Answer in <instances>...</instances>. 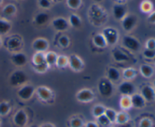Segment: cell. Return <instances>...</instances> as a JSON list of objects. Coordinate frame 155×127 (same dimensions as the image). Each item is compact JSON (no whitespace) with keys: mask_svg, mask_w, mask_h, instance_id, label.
<instances>
[{"mask_svg":"<svg viewBox=\"0 0 155 127\" xmlns=\"http://www.w3.org/2000/svg\"><path fill=\"white\" fill-rule=\"evenodd\" d=\"M28 80V77L27 74L21 70H15L11 74L9 77V83L11 86L18 87V86H22Z\"/></svg>","mask_w":155,"mask_h":127,"instance_id":"6da1fadb","label":"cell"},{"mask_svg":"<svg viewBox=\"0 0 155 127\" xmlns=\"http://www.w3.org/2000/svg\"><path fill=\"white\" fill-rule=\"evenodd\" d=\"M98 90L99 94L103 97H110L114 92V86L112 82L107 78L101 79L98 85Z\"/></svg>","mask_w":155,"mask_h":127,"instance_id":"7a4b0ae2","label":"cell"},{"mask_svg":"<svg viewBox=\"0 0 155 127\" xmlns=\"http://www.w3.org/2000/svg\"><path fill=\"white\" fill-rule=\"evenodd\" d=\"M102 35L105 39L107 44L109 45H114L117 43L119 39V33L114 27H106L103 30Z\"/></svg>","mask_w":155,"mask_h":127,"instance_id":"3957f363","label":"cell"},{"mask_svg":"<svg viewBox=\"0 0 155 127\" xmlns=\"http://www.w3.org/2000/svg\"><path fill=\"white\" fill-rule=\"evenodd\" d=\"M123 45L131 51H138L141 48V43L136 38L131 36H124L122 39Z\"/></svg>","mask_w":155,"mask_h":127,"instance_id":"277c9868","label":"cell"},{"mask_svg":"<svg viewBox=\"0 0 155 127\" xmlns=\"http://www.w3.org/2000/svg\"><path fill=\"white\" fill-rule=\"evenodd\" d=\"M138 23V18L133 14H127L122 20V27L125 31L130 32L135 28Z\"/></svg>","mask_w":155,"mask_h":127,"instance_id":"5b68a950","label":"cell"},{"mask_svg":"<svg viewBox=\"0 0 155 127\" xmlns=\"http://www.w3.org/2000/svg\"><path fill=\"white\" fill-rule=\"evenodd\" d=\"M35 91H36V89L32 85L24 84L18 91V96L21 100L27 101L33 97Z\"/></svg>","mask_w":155,"mask_h":127,"instance_id":"8992f818","label":"cell"},{"mask_svg":"<svg viewBox=\"0 0 155 127\" xmlns=\"http://www.w3.org/2000/svg\"><path fill=\"white\" fill-rule=\"evenodd\" d=\"M118 91L122 95L131 96L136 92V86L130 81H124L118 86Z\"/></svg>","mask_w":155,"mask_h":127,"instance_id":"52a82bcc","label":"cell"},{"mask_svg":"<svg viewBox=\"0 0 155 127\" xmlns=\"http://www.w3.org/2000/svg\"><path fill=\"white\" fill-rule=\"evenodd\" d=\"M68 64L70 67L76 72H80L84 67L83 60L76 54H72L68 57Z\"/></svg>","mask_w":155,"mask_h":127,"instance_id":"ba28073f","label":"cell"},{"mask_svg":"<svg viewBox=\"0 0 155 127\" xmlns=\"http://www.w3.org/2000/svg\"><path fill=\"white\" fill-rule=\"evenodd\" d=\"M94 97L95 95H94L93 92L89 89H81L77 92V95H76L77 99L80 102L83 103L91 102L94 99Z\"/></svg>","mask_w":155,"mask_h":127,"instance_id":"9c48e42d","label":"cell"},{"mask_svg":"<svg viewBox=\"0 0 155 127\" xmlns=\"http://www.w3.org/2000/svg\"><path fill=\"white\" fill-rule=\"evenodd\" d=\"M51 25L52 27L55 30L59 32L65 31L69 27V22L67 19L62 17H58V18H55L51 22Z\"/></svg>","mask_w":155,"mask_h":127,"instance_id":"30bf717a","label":"cell"},{"mask_svg":"<svg viewBox=\"0 0 155 127\" xmlns=\"http://www.w3.org/2000/svg\"><path fill=\"white\" fill-rule=\"evenodd\" d=\"M32 46L36 52H45L48 50L49 44L47 39L44 38H38L33 41Z\"/></svg>","mask_w":155,"mask_h":127,"instance_id":"8fae6325","label":"cell"},{"mask_svg":"<svg viewBox=\"0 0 155 127\" xmlns=\"http://www.w3.org/2000/svg\"><path fill=\"white\" fill-rule=\"evenodd\" d=\"M127 15V8L123 4H115L113 6V15L118 21H122Z\"/></svg>","mask_w":155,"mask_h":127,"instance_id":"7c38bea8","label":"cell"},{"mask_svg":"<svg viewBox=\"0 0 155 127\" xmlns=\"http://www.w3.org/2000/svg\"><path fill=\"white\" fill-rule=\"evenodd\" d=\"M141 95L146 102H152L155 100V89L151 86H145L141 90Z\"/></svg>","mask_w":155,"mask_h":127,"instance_id":"4fadbf2b","label":"cell"},{"mask_svg":"<svg viewBox=\"0 0 155 127\" xmlns=\"http://www.w3.org/2000/svg\"><path fill=\"white\" fill-rule=\"evenodd\" d=\"M14 122L16 125L19 127H23L27 122V113L24 110H19L16 112L13 118Z\"/></svg>","mask_w":155,"mask_h":127,"instance_id":"5bb4252c","label":"cell"},{"mask_svg":"<svg viewBox=\"0 0 155 127\" xmlns=\"http://www.w3.org/2000/svg\"><path fill=\"white\" fill-rule=\"evenodd\" d=\"M36 94L38 95L39 98L42 101H49L53 96L52 91L45 86H39L36 90Z\"/></svg>","mask_w":155,"mask_h":127,"instance_id":"9a60e30c","label":"cell"},{"mask_svg":"<svg viewBox=\"0 0 155 127\" xmlns=\"http://www.w3.org/2000/svg\"><path fill=\"white\" fill-rule=\"evenodd\" d=\"M130 98H131L132 107H135V108H143L145 106V104H146V101H145V100L144 99V98L142 96L141 94H133V95L130 96Z\"/></svg>","mask_w":155,"mask_h":127,"instance_id":"2e32d148","label":"cell"},{"mask_svg":"<svg viewBox=\"0 0 155 127\" xmlns=\"http://www.w3.org/2000/svg\"><path fill=\"white\" fill-rule=\"evenodd\" d=\"M12 60L16 66H24L27 63V57L24 53L16 52L12 56Z\"/></svg>","mask_w":155,"mask_h":127,"instance_id":"e0dca14e","label":"cell"},{"mask_svg":"<svg viewBox=\"0 0 155 127\" xmlns=\"http://www.w3.org/2000/svg\"><path fill=\"white\" fill-rule=\"evenodd\" d=\"M49 21V15L45 12H39L34 17L35 24L39 26H43Z\"/></svg>","mask_w":155,"mask_h":127,"instance_id":"ac0fdd59","label":"cell"},{"mask_svg":"<svg viewBox=\"0 0 155 127\" xmlns=\"http://www.w3.org/2000/svg\"><path fill=\"white\" fill-rule=\"evenodd\" d=\"M107 78L110 82H117L120 78V73L117 68L109 67L108 70H107Z\"/></svg>","mask_w":155,"mask_h":127,"instance_id":"d6986e66","label":"cell"},{"mask_svg":"<svg viewBox=\"0 0 155 127\" xmlns=\"http://www.w3.org/2000/svg\"><path fill=\"white\" fill-rule=\"evenodd\" d=\"M141 74L145 78H150L153 76L154 74V68L149 64H142L141 65L140 68H139Z\"/></svg>","mask_w":155,"mask_h":127,"instance_id":"ffe728a7","label":"cell"},{"mask_svg":"<svg viewBox=\"0 0 155 127\" xmlns=\"http://www.w3.org/2000/svg\"><path fill=\"white\" fill-rule=\"evenodd\" d=\"M93 43L98 48H105L107 46V42L102 33H97L93 37Z\"/></svg>","mask_w":155,"mask_h":127,"instance_id":"44dd1931","label":"cell"},{"mask_svg":"<svg viewBox=\"0 0 155 127\" xmlns=\"http://www.w3.org/2000/svg\"><path fill=\"white\" fill-rule=\"evenodd\" d=\"M112 56H113V58L115 61L117 62H125L128 61L130 60L128 56L126 54H124L123 51H121L120 50L116 49L114 51H113L112 52Z\"/></svg>","mask_w":155,"mask_h":127,"instance_id":"7402d4cb","label":"cell"},{"mask_svg":"<svg viewBox=\"0 0 155 127\" xmlns=\"http://www.w3.org/2000/svg\"><path fill=\"white\" fill-rule=\"evenodd\" d=\"M12 29V24L4 18H0V36L5 35Z\"/></svg>","mask_w":155,"mask_h":127,"instance_id":"603a6c76","label":"cell"},{"mask_svg":"<svg viewBox=\"0 0 155 127\" xmlns=\"http://www.w3.org/2000/svg\"><path fill=\"white\" fill-rule=\"evenodd\" d=\"M69 24L74 28H79L82 24L81 18L76 14H71L69 17Z\"/></svg>","mask_w":155,"mask_h":127,"instance_id":"cb8c5ba5","label":"cell"},{"mask_svg":"<svg viewBox=\"0 0 155 127\" xmlns=\"http://www.w3.org/2000/svg\"><path fill=\"white\" fill-rule=\"evenodd\" d=\"M57 54L54 51H49L45 54V62L48 64V66H51L53 64H56V61L58 59Z\"/></svg>","mask_w":155,"mask_h":127,"instance_id":"d4e9b609","label":"cell"},{"mask_svg":"<svg viewBox=\"0 0 155 127\" xmlns=\"http://www.w3.org/2000/svg\"><path fill=\"white\" fill-rule=\"evenodd\" d=\"M21 45V39L18 38L14 37L9 39L7 42L8 48L10 50H15L17 48H20Z\"/></svg>","mask_w":155,"mask_h":127,"instance_id":"484cf974","label":"cell"},{"mask_svg":"<svg viewBox=\"0 0 155 127\" xmlns=\"http://www.w3.org/2000/svg\"><path fill=\"white\" fill-rule=\"evenodd\" d=\"M17 12V8L13 4H8L2 8L3 15L5 16H12Z\"/></svg>","mask_w":155,"mask_h":127,"instance_id":"4316f807","label":"cell"},{"mask_svg":"<svg viewBox=\"0 0 155 127\" xmlns=\"http://www.w3.org/2000/svg\"><path fill=\"white\" fill-rule=\"evenodd\" d=\"M129 119H130V116H129V115L126 112H120V113H117L115 122L120 125V124L128 122Z\"/></svg>","mask_w":155,"mask_h":127,"instance_id":"83f0119b","label":"cell"},{"mask_svg":"<svg viewBox=\"0 0 155 127\" xmlns=\"http://www.w3.org/2000/svg\"><path fill=\"white\" fill-rule=\"evenodd\" d=\"M33 62L34 65L41 64L45 62V53L44 52H36L33 57Z\"/></svg>","mask_w":155,"mask_h":127,"instance_id":"f1b7e54d","label":"cell"},{"mask_svg":"<svg viewBox=\"0 0 155 127\" xmlns=\"http://www.w3.org/2000/svg\"><path fill=\"white\" fill-rule=\"evenodd\" d=\"M140 8L142 11L144 12V13H150L153 9V5L151 2H150L149 0H144L141 3Z\"/></svg>","mask_w":155,"mask_h":127,"instance_id":"f546056e","label":"cell"},{"mask_svg":"<svg viewBox=\"0 0 155 127\" xmlns=\"http://www.w3.org/2000/svg\"><path fill=\"white\" fill-rule=\"evenodd\" d=\"M120 106L124 110H128L130 107H132L131 104V98L130 96H126V95H123L120 100Z\"/></svg>","mask_w":155,"mask_h":127,"instance_id":"4dcf8cb0","label":"cell"},{"mask_svg":"<svg viewBox=\"0 0 155 127\" xmlns=\"http://www.w3.org/2000/svg\"><path fill=\"white\" fill-rule=\"evenodd\" d=\"M105 110H106L105 107H104L103 105H101V104H97V105L94 106L93 109H92V113H93V116L96 118L98 117V116L104 114Z\"/></svg>","mask_w":155,"mask_h":127,"instance_id":"1f68e13d","label":"cell"},{"mask_svg":"<svg viewBox=\"0 0 155 127\" xmlns=\"http://www.w3.org/2000/svg\"><path fill=\"white\" fill-rule=\"evenodd\" d=\"M104 115L107 116V119L110 120V122L111 123H113V122H115V121H116L117 113L111 108H106L105 112H104Z\"/></svg>","mask_w":155,"mask_h":127,"instance_id":"d6a6232c","label":"cell"},{"mask_svg":"<svg viewBox=\"0 0 155 127\" xmlns=\"http://www.w3.org/2000/svg\"><path fill=\"white\" fill-rule=\"evenodd\" d=\"M11 110V106L7 101H2L0 103V116H5L9 113Z\"/></svg>","mask_w":155,"mask_h":127,"instance_id":"836d02e7","label":"cell"},{"mask_svg":"<svg viewBox=\"0 0 155 127\" xmlns=\"http://www.w3.org/2000/svg\"><path fill=\"white\" fill-rule=\"evenodd\" d=\"M123 74H124V77L127 80H131V79H133L136 76V70L134 68L129 67L124 70Z\"/></svg>","mask_w":155,"mask_h":127,"instance_id":"e575fe53","label":"cell"},{"mask_svg":"<svg viewBox=\"0 0 155 127\" xmlns=\"http://www.w3.org/2000/svg\"><path fill=\"white\" fill-rule=\"evenodd\" d=\"M82 0H67V5L71 9H78L81 6Z\"/></svg>","mask_w":155,"mask_h":127,"instance_id":"d590c367","label":"cell"},{"mask_svg":"<svg viewBox=\"0 0 155 127\" xmlns=\"http://www.w3.org/2000/svg\"><path fill=\"white\" fill-rule=\"evenodd\" d=\"M56 64L59 67H66L68 64V57L64 55L58 56Z\"/></svg>","mask_w":155,"mask_h":127,"instance_id":"8d00e7d4","label":"cell"},{"mask_svg":"<svg viewBox=\"0 0 155 127\" xmlns=\"http://www.w3.org/2000/svg\"><path fill=\"white\" fill-rule=\"evenodd\" d=\"M97 121H98V124L102 125V126H108V125H110L111 124L110 120L107 119V117L104 114L97 117Z\"/></svg>","mask_w":155,"mask_h":127,"instance_id":"74e56055","label":"cell"},{"mask_svg":"<svg viewBox=\"0 0 155 127\" xmlns=\"http://www.w3.org/2000/svg\"><path fill=\"white\" fill-rule=\"evenodd\" d=\"M154 122L151 119L148 117L142 118L139 122V127H153Z\"/></svg>","mask_w":155,"mask_h":127,"instance_id":"f35d334b","label":"cell"},{"mask_svg":"<svg viewBox=\"0 0 155 127\" xmlns=\"http://www.w3.org/2000/svg\"><path fill=\"white\" fill-rule=\"evenodd\" d=\"M48 64L45 62V63H42L41 64H38V65H34V69L36 70L37 72L39 73H44L45 71H47L48 68Z\"/></svg>","mask_w":155,"mask_h":127,"instance_id":"ab89813d","label":"cell"},{"mask_svg":"<svg viewBox=\"0 0 155 127\" xmlns=\"http://www.w3.org/2000/svg\"><path fill=\"white\" fill-rule=\"evenodd\" d=\"M58 42L63 48H67L70 45V39L67 36H62L59 38Z\"/></svg>","mask_w":155,"mask_h":127,"instance_id":"60d3db41","label":"cell"},{"mask_svg":"<svg viewBox=\"0 0 155 127\" xmlns=\"http://www.w3.org/2000/svg\"><path fill=\"white\" fill-rule=\"evenodd\" d=\"M83 125V122L81 119L78 117L73 118L71 120V127H82Z\"/></svg>","mask_w":155,"mask_h":127,"instance_id":"b9f144b4","label":"cell"},{"mask_svg":"<svg viewBox=\"0 0 155 127\" xmlns=\"http://www.w3.org/2000/svg\"><path fill=\"white\" fill-rule=\"evenodd\" d=\"M143 55L144 57L148 59H153L155 57V50L148 49L145 48L143 51Z\"/></svg>","mask_w":155,"mask_h":127,"instance_id":"7bdbcfd3","label":"cell"},{"mask_svg":"<svg viewBox=\"0 0 155 127\" xmlns=\"http://www.w3.org/2000/svg\"><path fill=\"white\" fill-rule=\"evenodd\" d=\"M39 5L43 9H48L51 7V4L50 0H38Z\"/></svg>","mask_w":155,"mask_h":127,"instance_id":"ee69618b","label":"cell"},{"mask_svg":"<svg viewBox=\"0 0 155 127\" xmlns=\"http://www.w3.org/2000/svg\"><path fill=\"white\" fill-rule=\"evenodd\" d=\"M145 48L148 49L155 50V39H149L147 40L146 43H145Z\"/></svg>","mask_w":155,"mask_h":127,"instance_id":"f6af8a7d","label":"cell"},{"mask_svg":"<svg viewBox=\"0 0 155 127\" xmlns=\"http://www.w3.org/2000/svg\"><path fill=\"white\" fill-rule=\"evenodd\" d=\"M148 21L151 24H155V11L151 12L149 16L148 17Z\"/></svg>","mask_w":155,"mask_h":127,"instance_id":"bcb514c9","label":"cell"},{"mask_svg":"<svg viewBox=\"0 0 155 127\" xmlns=\"http://www.w3.org/2000/svg\"><path fill=\"white\" fill-rule=\"evenodd\" d=\"M85 127H99V125H98V123L95 122H88L86 124V126Z\"/></svg>","mask_w":155,"mask_h":127,"instance_id":"7dc6e473","label":"cell"},{"mask_svg":"<svg viewBox=\"0 0 155 127\" xmlns=\"http://www.w3.org/2000/svg\"><path fill=\"white\" fill-rule=\"evenodd\" d=\"M119 127H133V125L130 123H129V122H126V123L120 124V125H119Z\"/></svg>","mask_w":155,"mask_h":127,"instance_id":"c3c4849f","label":"cell"},{"mask_svg":"<svg viewBox=\"0 0 155 127\" xmlns=\"http://www.w3.org/2000/svg\"><path fill=\"white\" fill-rule=\"evenodd\" d=\"M40 127H54V125L51 123H44Z\"/></svg>","mask_w":155,"mask_h":127,"instance_id":"681fc988","label":"cell"},{"mask_svg":"<svg viewBox=\"0 0 155 127\" xmlns=\"http://www.w3.org/2000/svg\"><path fill=\"white\" fill-rule=\"evenodd\" d=\"M2 41L1 37H0V48L2 47Z\"/></svg>","mask_w":155,"mask_h":127,"instance_id":"f907efd6","label":"cell"},{"mask_svg":"<svg viewBox=\"0 0 155 127\" xmlns=\"http://www.w3.org/2000/svg\"><path fill=\"white\" fill-rule=\"evenodd\" d=\"M29 127H39V126H38L37 125H35V124H33V125H31L30 126H29Z\"/></svg>","mask_w":155,"mask_h":127,"instance_id":"816d5d0a","label":"cell"},{"mask_svg":"<svg viewBox=\"0 0 155 127\" xmlns=\"http://www.w3.org/2000/svg\"><path fill=\"white\" fill-rule=\"evenodd\" d=\"M94 2H101V1H102V0H93Z\"/></svg>","mask_w":155,"mask_h":127,"instance_id":"f5cc1de1","label":"cell"},{"mask_svg":"<svg viewBox=\"0 0 155 127\" xmlns=\"http://www.w3.org/2000/svg\"><path fill=\"white\" fill-rule=\"evenodd\" d=\"M153 86H154V88L155 89V80H154V82H153Z\"/></svg>","mask_w":155,"mask_h":127,"instance_id":"db71d44e","label":"cell"},{"mask_svg":"<svg viewBox=\"0 0 155 127\" xmlns=\"http://www.w3.org/2000/svg\"><path fill=\"white\" fill-rule=\"evenodd\" d=\"M2 2H3V0H0V5H1L2 4Z\"/></svg>","mask_w":155,"mask_h":127,"instance_id":"11a10c76","label":"cell"},{"mask_svg":"<svg viewBox=\"0 0 155 127\" xmlns=\"http://www.w3.org/2000/svg\"><path fill=\"white\" fill-rule=\"evenodd\" d=\"M0 125H1V120H0Z\"/></svg>","mask_w":155,"mask_h":127,"instance_id":"9f6ffc18","label":"cell"},{"mask_svg":"<svg viewBox=\"0 0 155 127\" xmlns=\"http://www.w3.org/2000/svg\"></svg>","mask_w":155,"mask_h":127,"instance_id":"6f0895ef","label":"cell"}]
</instances>
